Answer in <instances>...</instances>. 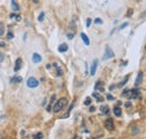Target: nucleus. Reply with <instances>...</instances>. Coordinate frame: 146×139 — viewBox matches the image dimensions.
<instances>
[{"label":"nucleus","instance_id":"1","mask_svg":"<svg viewBox=\"0 0 146 139\" xmlns=\"http://www.w3.org/2000/svg\"><path fill=\"white\" fill-rule=\"evenodd\" d=\"M66 104H68V100H66L65 98H61L60 100H57V101H56L54 108H53V111H54L55 113H57V112L62 111Z\"/></svg>","mask_w":146,"mask_h":139},{"label":"nucleus","instance_id":"2","mask_svg":"<svg viewBox=\"0 0 146 139\" xmlns=\"http://www.w3.org/2000/svg\"><path fill=\"white\" fill-rule=\"evenodd\" d=\"M127 98L128 99H141L142 95L137 89H133V90H128Z\"/></svg>","mask_w":146,"mask_h":139},{"label":"nucleus","instance_id":"3","mask_svg":"<svg viewBox=\"0 0 146 139\" xmlns=\"http://www.w3.org/2000/svg\"><path fill=\"white\" fill-rule=\"evenodd\" d=\"M38 84H39V82L37 81L35 77H29L28 80H27V87H31V89H33V87H38Z\"/></svg>","mask_w":146,"mask_h":139},{"label":"nucleus","instance_id":"4","mask_svg":"<svg viewBox=\"0 0 146 139\" xmlns=\"http://www.w3.org/2000/svg\"><path fill=\"white\" fill-rule=\"evenodd\" d=\"M113 56H115V53L110 48V46H106V52H105V55H104V60H110Z\"/></svg>","mask_w":146,"mask_h":139},{"label":"nucleus","instance_id":"5","mask_svg":"<svg viewBox=\"0 0 146 139\" xmlns=\"http://www.w3.org/2000/svg\"><path fill=\"white\" fill-rule=\"evenodd\" d=\"M105 127L108 129V130H113V128H115V124H113V120H112V118H107L106 119V121H105Z\"/></svg>","mask_w":146,"mask_h":139},{"label":"nucleus","instance_id":"6","mask_svg":"<svg viewBox=\"0 0 146 139\" xmlns=\"http://www.w3.org/2000/svg\"><path fill=\"white\" fill-rule=\"evenodd\" d=\"M94 89H96V91H99V92H104V91H105V87H104V84H102L101 81H98V82L96 83Z\"/></svg>","mask_w":146,"mask_h":139},{"label":"nucleus","instance_id":"7","mask_svg":"<svg viewBox=\"0 0 146 139\" xmlns=\"http://www.w3.org/2000/svg\"><path fill=\"white\" fill-rule=\"evenodd\" d=\"M142 80H143V72H139V73H138V75H137V77H136V80H135V87L141 85Z\"/></svg>","mask_w":146,"mask_h":139},{"label":"nucleus","instance_id":"8","mask_svg":"<svg viewBox=\"0 0 146 139\" xmlns=\"http://www.w3.org/2000/svg\"><path fill=\"white\" fill-rule=\"evenodd\" d=\"M21 64H23L21 58H17L16 60V63H15V66H14V71L15 72H18L19 70L21 69Z\"/></svg>","mask_w":146,"mask_h":139},{"label":"nucleus","instance_id":"9","mask_svg":"<svg viewBox=\"0 0 146 139\" xmlns=\"http://www.w3.org/2000/svg\"><path fill=\"white\" fill-rule=\"evenodd\" d=\"M97 68H98V61L96 60V61H93V63H92V65H91V70H90V74H91V75H94V74H96Z\"/></svg>","mask_w":146,"mask_h":139},{"label":"nucleus","instance_id":"10","mask_svg":"<svg viewBox=\"0 0 146 139\" xmlns=\"http://www.w3.org/2000/svg\"><path fill=\"white\" fill-rule=\"evenodd\" d=\"M40 61H42V56L38 53H34L33 54V62L34 63H39Z\"/></svg>","mask_w":146,"mask_h":139},{"label":"nucleus","instance_id":"11","mask_svg":"<svg viewBox=\"0 0 146 139\" xmlns=\"http://www.w3.org/2000/svg\"><path fill=\"white\" fill-rule=\"evenodd\" d=\"M81 38H82V40H83V43L88 46V45H90V40H89V38H88V36L84 34V33H81Z\"/></svg>","mask_w":146,"mask_h":139},{"label":"nucleus","instance_id":"12","mask_svg":"<svg viewBox=\"0 0 146 139\" xmlns=\"http://www.w3.org/2000/svg\"><path fill=\"white\" fill-rule=\"evenodd\" d=\"M68 48H69V46H68L65 43H63V44H61V45L58 46V52L65 53L66 51H68Z\"/></svg>","mask_w":146,"mask_h":139},{"label":"nucleus","instance_id":"13","mask_svg":"<svg viewBox=\"0 0 146 139\" xmlns=\"http://www.w3.org/2000/svg\"><path fill=\"white\" fill-rule=\"evenodd\" d=\"M92 95H93V97L97 99V101H98V102H102V101L105 100L102 97H100V94H99L98 92H93V94H92Z\"/></svg>","mask_w":146,"mask_h":139},{"label":"nucleus","instance_id":"14","mask_svg":"<svg viewBox=\"0 0 146 139\" xmlns=\"http://www.w3.org/2000/svg\"><path fill=\"white\" fill-rule=\"evenodd\" d=\"M11 7H13V9H14L15 11H19V9H20L19 5L15 1V0H13V1H11Z\"/></svg>","mask_w":146,"mask_h":139},{"label":"nucleus","instance_id":"15","mask_svg":"<svg viewBox=\"0 0 146 139\" xmlns=\"http://www.w3.org/2000/svg\"><path fill=\"white\" fill-rule=\"evenodd\" d=\"M100 110H101V112L102 113H105V115H108L109 113V107L108 105H102L101 108H100Z\"/></svg>","mask_w":146,"mask_h":139},{"label":"nucleus","instance_id":"16","mask_svg":"<svg viewBox=\"0 0 146 139\" xmlns=\"http://www.w3.org/2000/svg\"><path fill=\"white\" fill-rule=\"evenodd\" d=\"M10 18L11 19H15L16 21H20L21 20V17H20V15H18V14H10Z\"/></svg>","mask_w":146,"mask_h":139},{"label":"nucleus","instance_id":"17","mask_svg":"<svg viewBox=\"0 0 146 139\" xmlns=\"http://www.w3.org/2000/svg\"><path fill=\"white\" fill-rule=\"evenodd\" d=\"M113 113H115L117 117H120V116H121V109H120V108H118V107L113 108Z\"/></svg>","mask_w":146,"mask_h":139},{"label":"nucleus","instance_id":"18","mask_svg":"<svg viewBox=\"0 0 146 139\" xmlns=\"http://www.w3.org/2000/svg\"><path fill=\"white\" fill-rule=\"evenodd\" d=\"M21 80H23V79H21L20 76H14L10 81H11V83H19V82H21Z\"/></svg>","mask_w":146,"mask_h":139},{"label":"nucleus","instance_id":"19","mask_svg":"<svg viewBox=\"0 0 146 139\" xmlns=\"http://www.w3.org/2000/svg\"><path fill=\"white\" fill-rule=\"evenodd\" d=\"M73 105H74V102H72V104H71V107H70V109L68 110V112L62 117V118H68L69 116H70V113H71V110H72V108H73Z\"/></svg>","mask_w":146,"mask_h":139},{"label":"nucleus","instance_id":"20","mask_svg":"<svg viewBox=\"0 0 146 139\" xmlns=\"http://www.w3.org/2000/svg\"><path fill=\"white\" fill-rule=\"evenodd\" d=\"M128 79H129V75H126V76H125V79H124V81H123L121 83H119V84H118V87H123V85H125V84L127 83Z\"/></svg>","mask_w":146,"mask_h":139},{"label":"nucleus","instance_id":"21","mask_svg":"<svg viewBox=\"0 0 146 139\" xmlns=\"http://www.w3.org/2000/svg\"><path fill=\"white\" fill-rule=\"evenodd\" d=\"M3 34H5V27H3V24L0 23V36H2Z\"/></svg>","mask_w":146,"mask_h":139},{"label":"nucleus","instance_id":"22","mask_svg":"<svg viewBox=\"0 0 146 139\" xmlns=\"http://www.w3.org/2000/svg\"><path fill=\"white\" fill-rule=\"evenodd\" d=\"M33 138L34 139H43V134H42V132H37Z\"/></svg>","mask_w":146,"mask_h":139},{"label":"nucleus","instance_id":"23","mask_svg":"<svg viewBox=\"0 0 146 139\" xmlns=\"http://www.w3.org/2000/svg\"><path fill=\"white\" fill-rule=\"evenodd\" d=\"M44 17H45V14H44V13H40V15H39V17H38V20H39V21H43V20H44Z\"/></svg>","mask_w":146,"mask_h":139},{"label":"nucleus","instance_id":"24","mask_svg":"<svg viewBox=\"0 0 146 139\" xmlns=\"http://www.w3.org/2000/svg\"><path fill=\"white\" fill-rule=\"evenodd\" d=\"M90 103H91V98H87L86 101H84V104L86 105H90Z\"/></svg>","mask_w":146,"mask_h":139},{"label":"nucleus","instance_id":"25","mask_svg":"<svg viewBox=\"0 0 146 139\" xmlns=\"http://www.w3.org/2000/svg\"><path fill=\"white\" fill-rule=\"evenodd\" d=\"M94 23H96V24H102V20H101V18H96Z\"/></svg>","mask_w":146,"mask_h":139},{"label":"nucleus","instance_id":"26","mask_svg":"<svg viewBox=\"0 0 146 139\" xmlns=\"http://www.w3.org/2000/svg\"><path fill=\"white\" fill-rule=\"evenodd\" d=\"M107 99L108 100H110V101H112V100H115V98L111 95V94H107Z\"/></svg>","mask_w":146,"mask_h":139},{"label":"nucleus","instance_id":"27","mask_svg":"<svg viewBox=\"0 0 146 139\" xmlns=\"http://www.w3.org/2000/svg\"><path fill=\"white\" fill-rule=\"evenodd\" d=\"M90 25H91V19L88 18V19H87V27H90Z\"/></svg>","mask_w":146,"mask_h":139},{"label":"nucleus","instance_id":"28","mask_svg":"<svg viewBox=\"0 0 146 139\" xmlns=\"http://www.w3.org/2000/svg\"><path fill=\"white\" fill-rule=\"evenodd\" d=\"M133 15V10L131 9H128V13H127V17H130Z\"/></svg>","mask_w":146,"mask_h":139},{"label":"nucleus","instance_id":"29","mask_svg":"<svg viewBox=\"0 0 146 139\" xmlns=\"http://www.w3.org/2000/svg\"><path fill=\"white\" fill-rule=\"evenodd\" d=\"M128 26V23H124L121 26H120V29H123V28H125V27H127Z\"/></svg>","mask_w":146,"mask_h":139},{"label":"nucleus","instance_id":"30","mask_svg":"<svg viewBox=\"0 0 146 139\" xmlns=\"http://www.w3.org/2000/svg\"><path fill=\"white\" fill-rule=\"evenodd\" d=\"M73 33H69V34H68V38H69V39H72L73 38Z\"/></svg>","mask_w":146,"mask_h":139},{"label":"nucleus","instance_id":"31","mask_svg":"<svg viewBox=\"0 0 146 139\" xmlns=\"http://www.w3.org/2000/svg\"><path fill=\"white\" fill-rule=\"evenodd\" d=\"M7 38H8V39H11V38H13V34H11V33H8V34H7Z\"/></svg>","mask_w":146,"mask_h":139},{"label":"nucleus","instance_id":"32","mask_svg":"<svg viewBox=\"0 0 146 139\" xmlns=\"http://www.w3.org/2000/svg\"><path fill=\"white\" fill-rule=\"evenodd\" d=\"M3 57H5V56H3V54H1V53H0V63L3 61Z\"/></svg>","mask_w":146,"mask_h":139},{"label":"nucleus","instance_id":"33","mask_svg":"<svg viewBox=\"0 0 146 139\" xmlns=\"http://www.w3.org/2000/svg\"><path fill=\"white\" fill-rule=\"evenodd\" d=\"M94 109H96L94 107H90V112H93V111H94Z\"/></svg>","mask_w":146,"mask_h":139},{"label":"nucleus","instance_id":"34","mask_svg":"<svg viewBox=\"0 0 146 139\" xmlns=\"http://www.w3.org/2000/svg\"><path fill=\"white\" fill-rule=\"evenodd\" d=\"M73 139H81V137H79V136H74Z\"/></svg>","mask_w":146,"mask_h":139},{"label":"nucleus","instance_id":"35","mask_svg":"<svg viewBox=\"0 0 146 139\" xmlns=\"http://www.w3.org/2000/svg\"><path fill=\"white\" fill-rule=\"evenodd\" d=\"M126 107H130V102H127V103H126Z\"/></svg>","mask_w":146,"mask_h":139},{"label":"nucleus","instance_id":"36","mask_svg":"<svg viewBox=\"0 0 146 139\" xmlns=\"http://www.w3.org/2000/svg\"><path fill=\"white\" fill-rule=\"evenodd\" d=\"M0 45H3V44H2V43H0Z\"/></svg>","mask_w":146,"mask_h":139},{"label":"nucleus","instance_id":"37","mask_svg":"<svg viewBox=\"0 0 146 139\" xmlns=\"http://www.w3.org/2000/svg\"><path fill=\"white\" fill-rule=\"evenodd\" d=\"M109 139H115V138H109Z\"/></svg>","mask_w":146,"mask_h":139}]
</instances>
